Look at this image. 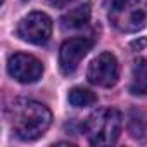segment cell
<instances>
[{
	"mask_svg": "<svg viewBox=\"0 0 147 147\" xmlns=\"http://www.w3.org/2000/svg\"><path fill=\"white\" fill-rule=\"evenodd\" d=\"M52 19L45 12H30L18 24V36L33 45H45L52 36Z\"/></svg>",
	"mask_w": 147,
	"mask_h": 147,
	"instance_id": "4",
	"label": "cell"
},
{
	"mask_svg": "<svg viewBox=\"0 0 147 147\" xmlns=\"http://www.w3.org/2000/svg\"><path fill=\"white\" fill-rule=\"evenodd\" d=\"M128 131H130V135L133 138H138V140L147 135V118L140 111H137V109L130 111V116H128Z\"/></svg>",
	"mask_w": 147,
	"mask_h": 147,
	"instance_id": "11",
	"label": "cell"
},
{
	"mask_svg": "<svg viewBox=\"0 0 147 147\" xmlns=\"http://www.w3.org/2000/svg\"><path fill=\"white\" fill-rule=\"evenodd\" d=\"M67 100H69L71 106H75V107H90V106L97 104V95L92 90H88V88L75 87V88L69 90Z\"/></svg>",
	"mask_w": 147,
	"mask_h": 147,
	"instance_id": "10",
	"label": "cell"
},
{
	"mask_svg": "<svg viewBox=\"0 0 147 147\" xmlns=\"http://www.w3.org/2000/svg\"><path fill=\"white\" fill-rule=\"evenodd\" d=\"M7 71L16 82L30 85V83H35V82H38L42 78L43 64L36 57L19 52V54H14V55L9 57Z\"/></svg>",
	"mask_w": 147,
	"mask_h": 147,
	"instance_id": "6",
	"label": "cell"
},
{
	"mask_svg": "<svg viewBox=\"0 0 147 147\" xmlns=\"http://www.w3.org/2000/svg\"><path fill=\"white\" fill-rule=\"evenodd\" d=\"M47 2L52 5V7H57V9H64L66 5H69L73 0H47Z\"/></svg>",
	"mask_w": 147,
	"mask_h": 147,
	"instance_id": "12",
	"label": "cell"
},
{
	"mask_svg": "<svg viewBox=\"0 0 147 147\" xmlns=\"http://www.w3.org/2000/svg\"><path fill=\"white\" fill-rule=\"evenodd\" d=\"M90 16H92V4L85 2V4H82V5H78L75 9L67 11L61 18V24L66 30H80L85 24H88Z\"/></svg>",
	"mask_w": 147,
	"mask_h": 147,
	"instance_id": "8",
	"label": "cell"
},
{
	"mask_svg": "<svg viewBox=\"0 0 147 147\" xmlns=\"http://www.w3.org/2000/svg\"><path fill=\"white\" fill-rule=\"evenodd\" d=\"M147 45V38H138V40H133L131 42V49H135V50H142L144 47Z\"/></svg>",
	"mask_w": 147,
	"mask_h": 147,
	"instance_id": "13",
	"label": "cell"
},
{
	"mask_svg": "<svg viewBox=\"0 0 147 147\" xmlns=\"http://www.w3.org/2000/svg\"><path fill=\"white\" fill-rule=\"evenodd\" d=\"M11 130L21 140H36L52 123V113L42 102L31 99H16L7 107Z\"/></svg>",
	"mask_w": 147,
	"mask_h": 147,
	"instance_id": "1",
	"label": "cell"
},
{
	"mask_svg": "<svg viewBox=\"0 0 147 147\" xmlns=\"http://www.w3.org/2000/svg\"><path fill=\"white\" fill-rule=\"evenodd\" d=\"M109 21L123 33H137L147 26V0H113Z\"/></svg>",
	"mask_w": 147,
	"mask_h": 147,
	"instance_id": "3",
	"label": "cell"
},
{
	"mask_svg": "<svg viewBox=\"0 0 147 147\" xmlns=\"http://www.w3.org/2000/svg\"><path fill=\"white\" fill-rule=\"evenodd\" d=\"M121 126V113L114 107H107L92 113L83 125V131L92 145H111L118 140Z\"/></svg>",
	"mask_w": 147,
	"mask_h": 147,
	"instance_id": "2",
	"label": "cell"
},
{
	"mask_svg": "<svg viewBox=\"0 0 147 147\" xmlns=\"http://www.w3.org/2000/svg\"><path fill=\"white\" fill-rule=\"evenodd\" d=\"M87 78L92 85L111 88L118 83L119 78V64L114 54L102 52L99 54L87 69Z\"/></svg>",
	"mask_w": 147,
	"mask_h": 147,
	"instance_id": "5",
	"label": "cell"
},
{
	"mask_svg": "<svg viewBox=\"0 0 147 147\" xmlns=\"http://www.w3.org/2000/svg\"><path fill=\"white\" fill-rule=\"evenodd\" d=\"M92 40L85 38V36H76V38H69L61 45L59 50V67L62 71V75H73L82 59L88 54V50L92 49Z\"/></svg>",
	"mask_w": 147,
	"mask_h": 147,
	"instance_id": "7",
	"label": "cell"
},
{
	"mask_svg": "<svg viewBox=\"0 0 147 147\" xmlns=\"http://www.w3.org/2000/svg\"><path fill=\"white\" fill-rule=\"evenodd\" d=\"M131 95H145L147 94V59L140 57L133 62L131 67V82H130Z\"/></svg>",
	"mask_w": 147,
	"mask_h": 147,
	"instance_id": "9",
	"label": "cell"
}]
</instances>
